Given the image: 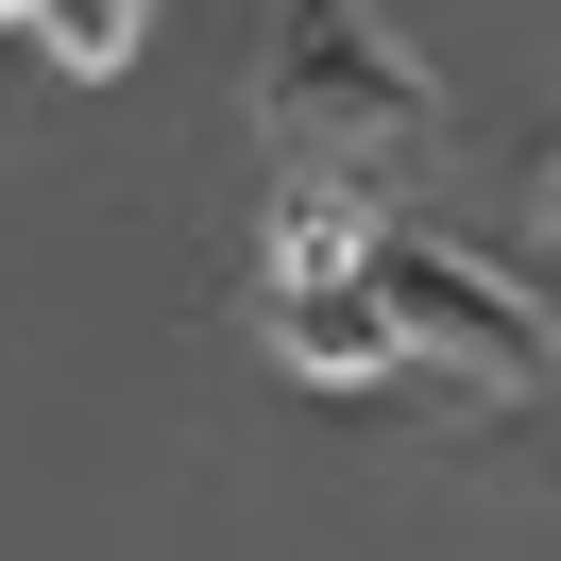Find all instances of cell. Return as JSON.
I'll list each match as a JSON object with an SVG mask.
<instances>
[{
  "mask_svg": "<svg viewBox=\"0 0 561 561\" xmlns=\"http://www.w3.org/2000/svg\"><path fill=\"white\" fill-rule=\"evenodd\" d=\"M357 255H375L357 187H341V171H289V205H273V289H289V273H357Z\"/></svg>",
  "mask_w": 561,
  "mask_h": 561,
  "instance_id": "cell-4",
  "label": "cell"
},
{
  "mask_svg": "<svg viewBox=\"0 0 561 561\" xmlns=\"http://www.w3.org/2000/svg\"><path fill=\"white\" fill-rule=\"evenodd\" d=\"M545 239H561V153H545Z\"/></svg>",
  "mask_w": 561,
  "mask_h": 561,
  "instance_id": "cell-6",
  "label": "cell"
},
{
  "mask_svg": "<svg viewBox=\"0 0 561 561\" xmlns=\"http://www.w3.org/2000/svg\"><path fill=\"white\" fill-rule=\"evenodd\" d=\"M255 323H273V357H289L307 391H375V375H409V341H391L375 273H289Z\"/></svg>",
  "mask_w": 561,
  "mask_h": 561,
  "instance_id": "cell-3",
  "label": "cell"
},
{
  "mask_svg": "<svg viewBox=\"0 0 561 561\" xmlns=\"http://www.w3.org/2000/svg\"><path fill=\"white\" fill-rule=\"evenodd\" d=\"M255 103H273V153H307V171H391V153H425V69L357 0H289L273 51H255Z\"/></svg>",
  "mask_w": 561,
  "mask_h": 561,
  "instance_id": "cell-1",
  "label": "cell"
},
{
  "mask_svg": "<svg viewBox=\"0 0 561 561\" xmlns=\"http://www.w3.org/2000/svg\"><path fill=\"white\" fill-rule=\"evenodd\" d=\"M137 35H153V0H35V51H51V69H85V85L137 69Z\"/></svg>",
  "mask_w": 561,
  "mask_h": 561,
  "instance_id": "cell-5",
  "label": "cell"
},
{
  "mask_svg": "<svg viewBox=\"0 0 561 561\" xmlns=\"http://www.w3.org/2000/svg\"><path fill=\"white\" fill-rule=\"evenodd\" d=\"M357 273H375L409 375H459V391H527V375H545V307H527L493 255H459V239H375Z\"/></svg>",
  "mask_w": 561,
  "mask_h": 561,
  "instance_id": "cell-2",
  "label": "cell"
},
{
  "mask_svg": "<svg viewBox=\"0 0 561 561\" xmlns=\"http://www.w3.org/2000/svg\"><path fill=\"white\" fill-rule=\"evenodd\" d=\"M0 35H35V0H0Z\"/></svg>",
  "mask_w": 561,
  "mask_h": 561,
  "instance_id": "cell-7",
  "label": "cell"
}]
</instances>
